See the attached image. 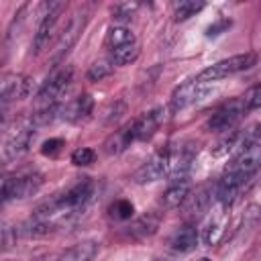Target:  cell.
<instances>
[{"instance_id": "obj_6", "label": "cell", "mask_w": 261, "mask_h": 261, "mask_svg": "<svg viewBox=\"0 0 261 261\" xmlns=\"http://www.w3.org/2000/svg\"><path fill=\"white\" fill-rule=\"evenodd\" d=\"M198 155V147L192 141H186L177 147H169V169L167 175L171 181H186L192 169V163Z\"/></svg>"}, {"instance_id": "obj_2", "label": "cell", "mask_w": 261, "mask_h": 261, "mask_svg": "<svg viewBox=\"0 0 261 261\" xmlns=\"http://www.w3.org/2000/svg\"><path fill=\"white\" fill-rule=\"evenodd\" d=\"M73 82V69L69 65L57 69L39 90L37 94V108L35 110H43V108H55L61 106V98L65 96V92L71 88Z\"/></svg>"}, {"instance_id": "obj_12", "label": "cell", "mask_w": 261, "mask_h": 261, "mask_svg": "<svg viewBox=\"0 0 261 261\" xmlns=\"http://www.w3.org/2000/svg\"><path fill=\"white\" fill-rule=\"evenodd\" d=\"M243 106H241V100L239 102H230L222 108H218L206 122V128L208 130H214V133H228L232 130V126L237 124V120L241 118L243 114Z\"/></svg>"}, {"instance_id": "obj_3", "label": "cell", "mask_w": 261, "mask_h": 261, "mask_svg": "<svg viewBox=\"0 0 261 261\" xmlns=\"http://www.w3.org/2000/svg\"><path fill=\"white\" fill-rule=\"evenodd\" d=\"M65 2H43L39 6V27L35 31L33 37V55H39L45 45L49 43V37L61 16V12L65 10Z\"/></svg>"}, {"instance_id": "obj_15", "label": "cell", "mask_w": 261, "mask_h": 261, "mask_svg": "<svg viewBox=\"0 0 261 261\" xmlns=\"http://www.w3.org/2000/svg\"><path fill=\"white\" fill-rule=\"evenodd\" d=\"M196 245H198V230L194 224H184L173 232L169 241V247L175 253H190L196 249Z\"/></svg>"}, {"instance_id": "obj_31", "label": "cell", "mask_w": 261, "mask_h": 261, "mask_svg": "<svg viewBox=\"0 0 261 261\" xmlns=\"http://www.w3.org/2000/svg\"><path fill=\"white\" fill-rule=\"evenodd\" d=\"M230 27V20H220V22H216V24H212V27H208V37H214V35H220L224 29H228Z\"/></svg>"}, {"instance_id": "obj_25", "label": "cell", "mask_w": 261, "mask_h": 261, "mask_svg": "<svg viewBox=\"0 0 261 261\" xmlns=\"http://www.w3.org/2000/svg\"><path fill=\"white\" fill-rule=\"evenodd\" d=\"M259 104H261V86L255 84V86H251V88L245 92V96L241 98V106H243L245 112H249V110H257Z\"/></svg>"}, {"instance_id": "obj_26", "label": "cell", "mask_w": 261, "mask_h": 261, "mask_svg": "<svg viewBox=\"0 0 261 261\" xmlns=\"http://www.w3.org/2000/svg\"><path fill=\"white\" fill-rule=\"evenodd\" d=\"M96 161V151L90 149V147H80L71 153V163L77 165V167H84V165H92Z\"/></svg>"}, {"instance_id": "obj_22", "label": "cell", "mask_w": 261, "mask_h": 261, "mask_svg": "<svg viewBox=\"0 0 261 261\" xmlns=\"http://www.w3.org/2000/svg\"><path fill=\"white\" fill-rule=\"evenodd\" d=\"M204 6H206L204 2H196V0H181V2L173 4V20H175V22L188 20L190 16H196Z\"/></svg>"}, {"instance_id": "obj_21", "label": "cell", "mask_w": 261, "mask_h": 261, "mask_svg": "<svg viewBox=\"0 0 261 261\" xmlns=\"http://www.w3.org/2000/svg\"><path fill=\"white\" fill-rule=\"evenodd\" d=\"M222 226H224V212L212 214V218L206 222V226H204V230H202V241H204L208 247L216 245V243L220 241L222 232H224Z\"/></svg>"}, {"instance_id": "obj_20", "label": "cell", "mask_w": 261, "mask_h": 261, "mask_svg": "<svg viewBox=\"0 0 261 261\" xmlns=\"http://www.w3.org/2000/svg\"><path fill=\"white\" fill-rule=\"evenodd\" d=\"M135 41H137L135 35H133L126 27L114 24V27H110V29L106 31L104 47L110 49V51H114V49H118V47H124V45H128V43H135Z\"/></svg>"}, {"instance_id": "obj_30", "label": "cell", "mask_w": 261, "mask_h": 261, "mask_svg": "<svg viewBox=\"0 0 261 261\" xmlns=\"http://www.w3.org/2000/svg\"><path fill=\"white\" fill-rule=\"evenodd\" d=\"M137 10V4H116L112 6V14L116 20H130Z\"/></svg>"}, {"instance_id": "obj_33", "label": "cell", "mask_w": 261, "mask_h": 261, "mask_svg": "<svg viewBox=\"0 0 261 261\" xmlns=\"http://www.w3.org/2000/svg\"><path fill=\"white\" fill-rule=\"evenodd\" d=\"M198 261H210V259H208V257H202V259H198Z\"/></svg>"}, {"instance_id": "obj_18", "label": "cell", "mask_w": 261, "mask_h": 261, "mask_svg": "<svg viewBox=\"0 0 261 261\" xmlns=\"http://www.w3.org/2000/svg\"><path fill=\"white\" fill-rule=\"evenodd\" d=\"M133 141H135V139H133V130H130V122H128V124H124L120 130H114V133L106 139L104 151H106L108 155H116V153L124 151Z\"/></svg>"}, {"instance_id": "obj_28", "label": "cell", "mask_w": 261, "mask_h": 261, "mask_svg": "<svg viewBox=\"0 0 261 261\" xmlns=\"http://www.w3.org/2000/svg\"><path fill=\"white\" fill-rule=\"evenodd\" d=\"M110 214L116 218V220H128L133 216V204L128 200H116L112 206H110Z\"/></svg>"}, {"instance_id": "obj_1", "label": "cell", "mask_w": 261, "mask_h": 261, "mask_svg": "<svg viewBox=\"0 0 261 261\" xmlns=\"http://www.w3.org/2000/svg\"><path fill=\"white\" fill-rule=\"evenodd\" d=\"M257 63V53L255 51H247V53H241V55H232L228 59H220L216 61L214 65L206 67L204 71L198 73V82L202 84H212V82H218L222 77H228V75H234L239 71H247L251 69L253 65Z\"/></svg>"}, {"instance_id": "obj_16", "label": "cell", "mask_w": 261, "mask_h": 261, "mask_svg": "<svg viewBox=\"0 0 261 261\" xmlns=\"http://www.w3.org/2000/svg\"><path fill=\"white\" fill-rule=\"evenodd\" d=\"M98 253V243L96 241H80L71 247H67L57 261H92Z\"/></svg>"}, {"instance_id": "obj_4", "label": "cell", "mask_w": 261, "mask_h": 261, "mask_svg": "<svg viewBox=\"0 0 261 261\" xmlns=\"http://www.w3.org/2000/svg\"><path fill=\"white\" fill-rule=\"evenodd\" d=\"M86 20H88V10L86 8H80L77 12H73L67 20V24L63 27L55 47H53V55H51V63H59L65 59V55L71 51V47L77 43L80 39V33L84 31L86 27Z\"/></svg>"}, {"instance_id": "obj_11", "label": "cell", "mask_w": 261, "mask_h": 261, "mask_svg": "<svg viewBox=\"0 0 261 261\" xmlns=\"http://www.w3.org/2000/svg\"><path fill=\"white\" fill-rule=\"evenodd\" d=\"M212 196H214V188L212 186H202L198 188L196 192H190L184 200V214L190 218V220H198L202 218L208 210H210V204H212Z\"/></svg>"}, {"instance_id": "obj_10", "label": "cell", "mask_w": 261, "mask_h": 261, "mask_svg": "<svg viewBox=\"0 0 261 261\" xmlns=\"http://www.w3.org/2000/svg\"><path fill=\"white\" fill-rule=\"evenodd\" d=\"M33 80L22 73H6L0 77V102L22 100L31 94Z\"/></svg>"}, {"instance_id": "obj_19", "label": "cell", "mask_w": 261, "mask_h": 261, "mask_svg": "<svg viewBox=\"0 0 261 261\" xmlns=\"http://www.w3.org/2000/svg\"><path fill=\"white\" fill-rule=\"evenodd\" d=\"M157 228H159V216L157 214H143L128 226V234L135 239H147V237L155 234Z\"/></svg>"}, {"instance_id": "obj_5", "label": "cell", "mask_w": 261, "mask_h": 261, "mask_svg": "<svg viewBox=\"0 0 261 261\" xmlns=\"http://www.w3.org/2000/svg\"><path fill=\"white\" fill-rule=\"evenodd\" d=\"M41 186H43V175L37 173V171L14 175V177L2 181V186H0V204L10 202V200H24V198L37 194Z\"/></svg>"}, {"instance_id": "obj_17", "label": "cell", "mask_w": 261, "mask_h": 261, "mask_svg": "<svg viewBox=\"0 0 261 261\" xmlns=\"http://www.w3.org/2000/svg\"><path fill=\"white\" fill-rule=\"evenodd\" d=\"M190 194V184H188V179L186 181H171L169 184V188L161 194V206L165 208V210H173V208H179L181 204H184V200H186V196Z\"/></svg>"}, {"instance_id": "obj_23", "label": "cell", "mask_w": 261, "mask_h": 261, "mask_svg": "<svg viewBox=\"0 0 261 261\" xmlns=\"http://www.w3.org/2000/svg\"><path fill=\"white\" fill-rule=\"evenodd\" d=\"M139 57V43L135 41V43H128V45H124V47H118V49H114V51H110V61H112V65L116 63V65H128V63H133L135 59Z\"/></svg>"}, {"instance_id": "obj_7", "label": "cell", "mask_w": 261, "mask_h": 261, "mask_svg": "<svg viewBox=\"0 0 261 261\" xmlns=\"http://www.w3.org/2000/svg\"><path fill=\"white\" fill-rule=\"evenodd\" d=\"M167 169H169V147L167 149H161L157 153H153L133 175V179L137 184H151V181H157L161 179L163 175H167Z\"/></svg>"}, {"instance_id": "obj_9", "label": "cell", "mask_w": 261, "mask_h": 261, "mask_svg": "<svg viewBox=\"0 0 261 261\" xmlns=\"http://www.w3.org/2000/svg\"><path fill=\"white\" fill-rule=\"evenodd\" d=\"M35 126H24L20 130H16L4 145L2 153H0V161L2 165H8V163H14L18 161L22 155H27V151L31 149V143H33V137H35Z\"/></svg>"}, {"instance_id": "obj_8", "label": "cell", "mask_w": 261, "mask_h": 261, "mask_svg": "<svg viewBox=\"0 0 261 261\" xmlns=\"http://www.w3.org/2000/svg\"><path fill=\"white\" fill-rule=\"evenodd\" d=\"M212 92V86L210 84H202L198 80H192L179 88H175V92L171 94V110H184L200 100H204L208 94Z\"/></svg>"}, {"instance_id": "obj_27", "label": "cell", "mask_w": 261, "mask_h": 261, "mask_svg": "<svg viewBox=\"0 0 261 261\" xmlns=\"http://www.w3.org/2000/svg\"><path fill=\"white\" fill-rule=\"evenodd\" d=\"M237 145H239V133L237 130H228L226 137L222 141H218L216 149H212V153L214 155H224V153L232 151V147H237Z\"/></svg>"}, {"instance_id": "obj_34", "label": "cell", "mask_w": 261, "mask_h": 261, "mask_svg": "<svg viewBox=\"0 0 261 261\" xmlns=\"http://www.w3.org/2000/svg\"><path fill=\"white\" fill-rule=\"evenodd\" d=\"M155 261H171V259H155Z\"/></svg>"}, {"instance_id": "obj_14", "label": "cell", "mask_w": 261, "mask_h": 261, "mask_svg": "<svg viewBox=\"0 0 261 261\" xmlns=\"http://www.w3.org/2000/svg\"><path fill=\"white\" fill-rule=\"evenodd\" d=\"M94 110V100L90 94H82L77 98H73L71 102H67L65 106L59 108V116L69 120V122H80L86 120Z\"/></svg>"}, {"instance_id": "obj_13", "label": "cell", "mask_w": 261, "mask_h": 261, "mask_svg": "<svg viewBox=\"0 0 261 261\" xmlns=\"http://www.w3.org/2000/svg\"><path fill=\"white\" fill-rule=\"evenodd\" d=\"M161 122H163V108H153L149 112H143L139 118H135L130 122L133 139L135 141L151 139L155 135V130L161 126Z\"/></svg>"}, {"instance_id": "obj_24", "label": "cell", "mask_w": 261, "mask_h": 261, "mask_svg": "<svg viewBox=\"0 0 261 261\" xmlns=\"http://www.w3.org/2000/svg\"><path fill=\"white\" fill-rule=\"evenodd\" d=\"M112 69H114V65H112L110 59H98V61H94V63L88 67L86 77H88L90 82H102L104 77H108V75L112 73Z\"/></svg>"}, {"instance_id": "obj_32", "label": "cell", "mask_w": 261, "mask_h": 261, "mask_svg": "<svg viewBox=\"0 0 261 261\" xmlns=\"http://www.w3.org/2000/svg\"><path fill=\"white\" fill-rule=\"evenodd\" d=\"M8 247H10V232H8V228H4L2 222H0V251H4V249H8Z\"/></svg>"}, {"instance_id": "obj_29", "label": "cell", "mask_w": 261, "mask_h": 261, "mask_svg": "<svg viewBox=\"0 0 261 261\" xmlns=\"http://www.w3.org/2000/svg\"><path fill=\"white\" fill-rule=\"evenodd\" d=\"M63 147H65V141H63V139H49V141L43 143L41 153H43L45 157H55V155L61 153Z\"/></svg>"}]
</instances>
